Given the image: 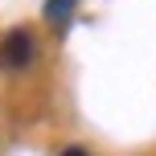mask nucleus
<instances>
[{"mask_svg":"<svg viewBox=\"0 0 156 156\" xmlns=\"http://www.w3.org/2000/svg\"><path fill=\"white\" fill-rule=\"evenodd\" d=\"M33 58H37V41H33L29 29H12L4 37V45H0V62L12 66V70H21V66H29Z\"/></svg>","mask_w":156,"mask_h":156,"instance_id":"1","label":"nucleus"},{"mask_svg":"<svg viewBox=\"0 0 156 156\" xmlns=\"http://www.w3.org/2000/svg\"><path fill=\"white\" fill-rule=\"evenodd\" d=\"M74 4L78 0H45V21L54 25V29H62V25L74 16Z\"/></svg>","mask_w":156,"mask_h":156,"instance_id":"2","label":"nucleus"},{"mask_svg":"<svg viewBox=\"0 0 156 156\" xmlns=\"http://www.w3.org/2000/svg\"><path fill=\"white\" fill-rule=\"evenodd\" d=\"M62 156H86V152H82V148H66Z\"/></svg>","mask_w":156,"mask_h":156,"instance_id":"3","label":"nucleus"}]
</instances>
